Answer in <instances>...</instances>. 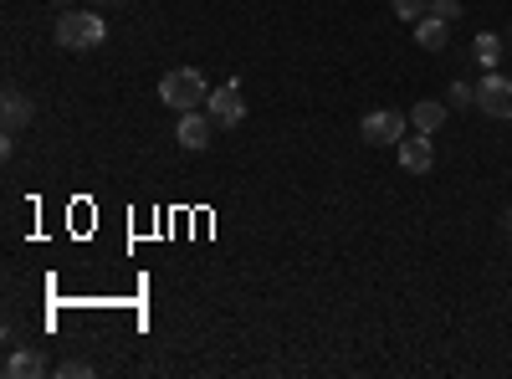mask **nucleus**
I'll list each match as a JSON object with an SVG mask.
<instances>
[{
	"instance_id": "18",
	"label": "nucleus",
	"mask_w": 512,
	"mask_h": 379,
	"mask_svg": "<svg viewBox=\"0 0 512 379\" xmlns=\"http://www.w3.org/2000/svg\"><path fill=\"white\" fill-rule=\"evenodd\" d=\"M507 231H512V210H507Z\"/></svg>"
},
{
	"instance_id": "7",
	"label": "nucleus",
	"mask_w": 512,
	"mask_h": 379,
	"mask_svg": "<svg viewBox=\"0 0 512 379\" xmlns=\"http://www.w3.org/2000/svg\"><path fill=\"white\" fill-rule=\"evenodd\" d=\"M436 164V149H431V134H415V139H400V170L410 175H425Z\"/></svg>"
},
{
	"instance_id": "4",
	"label": "nucleus",
	"mask_w": 512,
	"mask_h": 379,
	"mask_svg": "<svg viewBox=\"0 0 512 379\" xmlns=\"http://www.w3.org/2000/svg\"><path fill=\"white\" fill-rule=\"evenodd\" d=\"M477 108H482L487 118H512V77L487 72V77L477 82Z\"/></svg>"
},
{
	"instance_id": "11",
	"label": "nucleus",
	"mask_w": 512,
	"mask_h": 379,
	"mask_svg": "<svg viewBox=\"0 0 512 379\" xmlns=\"http://www.w3.org/2000/svg\"><path fill=\"white\" fill-rule=\"evenodd\" d=\"M410 123H415L420 134H436L441 123H446V103H436V98H425V103H415V108H410Z\"/></svg>"
},
{
	"instance_id": "6",
	"label": "nucleus",
	"mask_w": 512,
	"mask_h": 379,
	"mask_svg": "<svg viewBox=\"0 0 512 379\" xmlns=\"http://www.w3.org/2000/svg\"><path fill=\"white\" fill-rule=\"evenodd\" d=\"M190 154H205L210 149V139H216V118H210L205 108H195V113H180V134H175Z\"/></svg>"
},
{
	"instance_id": "13",
	"label": "nucleus",
	"mask_w": 512,
	"mask_h": 379,
	"mask_svg": "<svg viewBox=\"0 0 512 379\" xmlns=\"http://www.w3.org/2000/svg\"><path fill=\"white\" fill-rule=\"evenodd\" d=\"M446 108H477V88H472V82H451Z\"/></svg>"
},
{
	"instance_id": "2",
	"label": "nucleus",
	"mask_w": 512,
	"mask_h": 379,
	"mask_svg": "<svg viewBox=\"0 0 512 379\" xmlns=\"http://www.w3.org/2000/svg\"><path fill=\"white\" fill-rule=\"evenodd\" d=\"M108 41V21L93 16V11H62L57 16V47L67 52H88V47H103Z\"/></svg>"
},
{
	"instance_id": "3",
	"label": "nucleus",
	"mask_w": 512,
	"mask_h": 379,
	"mask_svg": "<svg viewBox=\"0 0 512 379\" xmlns=\"http://www.w3.org/2000/svg\"><path fill=\"white\" fill-rule=\"evenodd\" d=\"M405 129H410V118H405V113H395V108H374V113L359 123V139H364V144H400Z\"/></svg>"
},
{
	"instance_id": "17",
	"label": "nucleus",
	"mask_w": 512,
	"mask_h": 379,
	"mask_svg": "<svg viewBox=\"0 0 512 379\" xmlns=\"http://www.w3.org/2000/svg\"><path fill=\"white\" fill-rule=\"evenodd\" d=\"M507 52H512V26H507Z\"/></svg>"
},
{
	"instance_id": "12",
	"label": "nucleus",
	"mask_w": 512,
	"mask_h": 379,
	"mask_svg": "<svg viewBox=\"0 0 512 379\" xmlns=\"http://www.w3.org/2000/svg\"><path fill=\"white\" fill-rule=\"evenodd\" d=\"M502 47H507V41H502V36H492V31H482V36L472 41V57H477L482 67H497V62H502Z\"/></svg>"
},
{
	"instance_id": "16",
	"label": "nucleus",
	"mask_w": 512,
	"mask_h": 379,
	"mask_svg": "<svg viewBox=\"0 0 512 379\" xmlns=\"http://www.w3.org/2000/svg\"><path fill=\"white\" fill-rule=\"evenodd\" d=\"M431 16H441V21H456V16H461V6H456V0H431Z\"/></svg>"
},
{
	"instance_id": "15",
	"label": "nucleus",
	"mask_w": 512,
	"mask_h": 379,
	"mask_svg": "<svg viewBox=\"0 0 512 379\" xmlns=\"http://www.w3.org/2000/svg\"><path fill=\"white\" fill-rule=\"evenodd\" d=\"M57 374H62V379H88V374H93V364H88V359H67Z\"/></svg>"
},
{
	"instance_id": "14",
	"label": "nucleus",
	"mask_w": 512,
	"mask_h": 379,
	"mask_svg": "<svg viewBox=\"0 0 512 379\" xmlns=\"http://www.w3.org/2000/svg\"><path fill=\"white\" fill-rule=\"evenodd\" d=\"M395 16L400 21H420V16H431V0H390Z\"/></svg>"
},
{
	"instance_id": "1",
	"label": "nucleus",
	"mask_w": 512,
	"mask_h": 379,
	"mask_svg": "<svg viewBox=\"0 0 512 379\" xmlns=\"http://www.w3.org/2000/svg\"><path fill=\"white\" fill-rule=\"evenodd\" d=\"M159 98L175 108V113H195V108L210 103V88H205V77L195 67H175V72L159 77Z\"/></svg>"
},
{
	"instance_id": "8",
	"label": "nucleus",
	"mask_w": 512,
	"mask_h": 379,
	"mask_svg": "<svg viewBox=\"0 0 512 379\" xmlns=\"http://www.w3.org/2000/svg\"><path fill=\"white\" fill-rule=\"evenodd\" d=\"M0 118H6V134H21L26 123L36 118V103L21 88H6V98H0Z\"/></svg>"
},
{
	"instance_id": "5",
	"label": "nucleus",
	"mask_w": 512,
	"mask_h": 379,
	"mask_svg": "<svg viewBox=\"0 0 512 379\" xmlns=\"http://www.w3.org/2000/svg\"><path fill=\"white\" fill-rule=\"evenodd\" d=\"M205 113L216 118V129H236V123L246 118V98H241V88H236V82H226V88H216V93H210Z\"/></svg>"
},
{
	"instance_id": "10",
	"label": "nucleus",
	"mask_w": 512,
	"mask_h": 379,
	"mask_svg": "<svg viewBox=\"0 0 512 379\" xmlns=\"http://www.w3.org/2000/svg\"><path fill=\"white\" fill-rule=\"evenodd\" d=\"M0 374L6 379H36V374H47V359H41V349H16Z\"/></svg>"
},
{
	"instance_id": "9",
	"label": "nucleus",
	"mask_w": 512,
	"mask_h": 379,
	"mask_svg": "<svg viewBox=\"0 0 512 379\" xmlns=\"http://www.w3.org/2000/svg\"><path fill=\"white\" fill-rule=\"evenodd\" d=\"M415 41L425 52H446L451 47V21H441V16H420L415 21Z\"/></svg>"
}]
</instances>
